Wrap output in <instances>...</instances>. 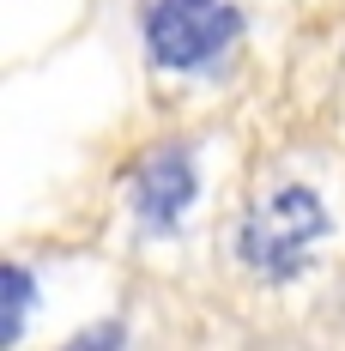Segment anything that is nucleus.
<instances>
[{
	"label": "nucleus",
	"instance_id": "nucleus-1",
	"mask_svg": "<svg viewBox=\"0 0 345 351\" xmlns=\"http://www.w3.org/2000/svg\"><path fill=\"white\" fill-rule=\"evenodd\" d=\"M327 237V206L315 188H297L285 182L273 188L261 206L242 218V237H237V254L261 273V279H291L309 267V248Z\"/></svg>",
	"mask_w": 345,
	"mask_h": 351
},
{
	"label": "nucleus",
	"instance_id": "nucleus-2",
	"mask_svg": "<svg viewBox=\"0 0 345 351\" xmlns=\"http://www.w3.org/2000/svg\"><path fill=\"white\" fill-rule=\"evenodd\" d=\"M242 36V12L230 0H152L145 12V49L170 73L206 67Z\"/></svg>",
	"mask_w": 345,
	"mask_h": 351
},
{
	"label": "nucleus",
	"instance_id": "nucleus-3",
	"mask_svg": "<svg viewBox=\"0 0 345 351\" xmlns=\"http://www.w3.org/2000/svg\"><path fill=\"white\" fill-rule=\"evenodd\" d=\"M194 194H200V176L188 164V152H152L145 164H139V188H134V212L145 230H170L182 212L194 206Z\"/></svg>",
	"mask_w": 345,
	"mask_h": 351
},
{
	"label": "nucleus",
	"instance_id": "nucleus-4",
	"mask_svg": "<svg viewBox=\"0 0 345 351\" xmlns=\"http://www.w3.org/2000/svg\"><path fill=\"white\" fill-rule=\"evenodd\" d=\"M6 291H12V303H6V339H19L25 333V315H31V297H36V285H31V267H6Z\"/></svg>",
	"mask_w": 345,
	"mask_h": 351
}]
</instances>
